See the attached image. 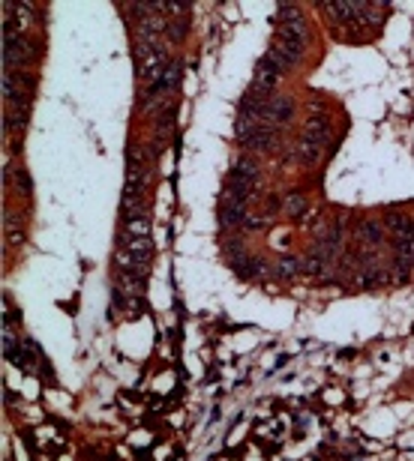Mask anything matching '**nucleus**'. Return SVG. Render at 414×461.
Returning <instances> with one entry per match:
<instances>
[{
  "label": "nucleus",
  "mask_w": 414,
  "mask_h": 461,
  "mask_svg": "<svg viewBox=\"0 0 414 461\" xmlns=\"http://www.w3.org/2000/svg\"><path fill=\"white\" fill-rule=\"evenodd\" d=\"M283 72H285L283 66L264 54V57L258 60V66H256V78H252L249 90H256V93H261V96H267V93L276 87V81H279V75H283Z\"/></svg>",
  "instance_id": "nucleus-1"
},
{
  "label": "nucleus",
  "mask_w": 414,
  "mask_h": 461,
  "mask_svg": "<svg viewBox=\"0 0 414 461\" xmlns=\"http://www.w3.org/2000/svg\"><path fill=\"white\" fill-rule=\"evenodd\" d=\"M291 117H295V102L291 99H267V108H264L267 126H283Z\"/></svg>",
  "instance_id": "nucleus-2"
},
{
  "label": "nucleus",
  "mask_w": 414,
  "mask_h": 461,
  "mask_svg": "<svg viewBox=\"0 0 414 461\" xmlns=\"http://www.w3.org/2000/svg\"><path fill=\"white\" fill-rule=\"evenodd\" d=\"M276 141H279V132H276V126H258L256 132L249 135V141H246V147L249 150H273L276 147Z\"/></svg>",
  "instance_id": "nucleus-3"
},
{
  "label": "nucleus",
  "mask_w": 414,
  "mask_h": 461,
  "mask_svg": "<svg viewBox=\"0 0 414 461\" xmlns=\"http://www.w3.org/2000/svg\"><path fill=\"white\" fill-rule=\"evenodd\" d=\"M283 207H285V213L291 216V219H300V216L306 213V207H310V201H306L303 195H298V192H291V195L283 198Z\"/></svg>",
  "instance_id": "nucleus-4"
},
{
  "label": "nucleus",
  "mask_w": 414,
  "mask_h": 461,
  "mask_svg": "<svg viewBox=\"0 0 414 461\" xmlns=\"http://www.w3.org/2000/svg\"><path fill=\"white\" fill-rule=\"evenodd\" d=\"M360 234H364L369 243H378L381 240V222H364L360 225Z\"/></svg>",
  "instance_id": "nucleus-5"
}]
</instances>
